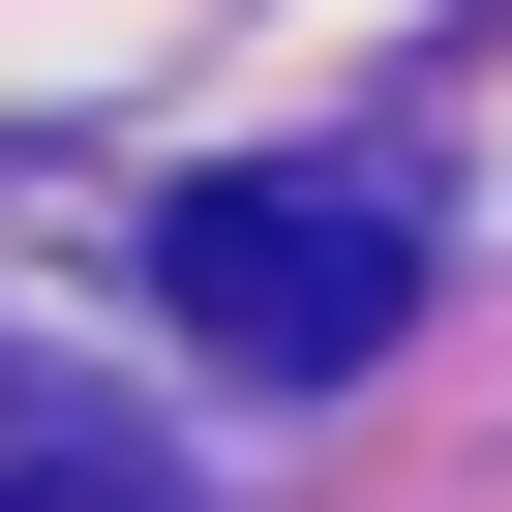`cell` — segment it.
I'll list each match as a JSON object with an SVG mask.
<instances>
[{
    "instance_id": "obj_1",
    "label": "cell",
    "mask_w": 512,
    "mask_h": 512,
    "mask_svg": "<svg viewBox=\"0 0 512 512\" xmlns=\"http://www.w3.org/2000/svg\"><path fill=\"white\" fill-rule=\"evenodd\" d=\"M151 302H181L241 392H362V362L422 332V241H392L362 181H181V211H151Z\"/></svg>"
},
{
    "instance_id": "obj_2",
    "label": "cell",
    "mask_w": 512,
    "mask_h": 512,
    "mask_svg": "<svg viewBox=\"0 0 512 512\" xmlns=\"http://www.w3.org/2000/svg\"><path fill=\"white\" fill-rule=\"evenodd\" d=\"M0 512H181L151 452H0Z\"/></svg>"
}]
</instances>
